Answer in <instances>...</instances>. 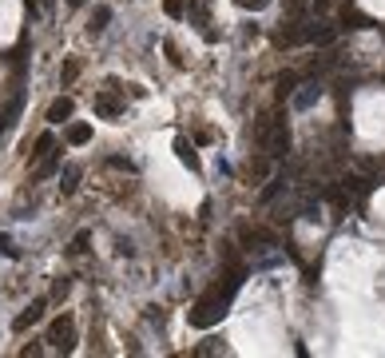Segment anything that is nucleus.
<instances>
[{"label": "nucleus", "instance_id": "obj_1", "mask_svg": "<svg viewBox=\"0 0 385 358\" xmlns=\"http://www.w3.org/2000/svg\"><path fill=\"white\" fill-rule=\"evenodd\" d=\"M226 307H230V299H226L219 287H210V291H203L199 299H195V307L187 310V319H191V326H199V330H207V326L223 323Z\"/></svg>", "mask_w": 385, "mask_h": 358}, {"label": "nucleus", "instance_id": "obj_2", "mask_svg": "<svg viewBox=\"0 0 385 358\" xmlns=\"http://www.w3.org/2000/svg\"><path fill=\"white\" fill-rule=\"evenodd\" d=\"M48 342L56 346V350H64V355H68V350L76 346V323H72L68 314H64V319H56V323L48 326Z\"/></svg>", "mask_w": 385, "mask_h": 358}, {"label": "nucleus", "instance_id": "obj_3", "mask_svg": "<svg viewBox=\"0 0 385 358\" xmlns=\"http://www.w3.org/2000/svg\"><path fill=\"white\" fill-rule=\"evenodd\" d=\"M44 307H48V299H32V303H28V307H24V310L17 314V323H12V330H17V335H24L28 326H36L40 319H44Z\"/></svg>", "mask_w": 385, "mask_h": 358}, {"label": "nucleus", "instance_id": "obj_4", "mask_svg": "<svg viewBox=\"0 0 385 358\" xmlns=\"http://www.w3.org/2000/svg\"><path fill=\"white\" fill-rule=\"evenodd\" d=\"M96 115H103V120H119V115H124V100L115 96V92H99L96 96Z\"/></svg>", "mask_w": 385, "mask_h": 358}, {"label": "nucleus", "instance_id": "obj_5", "mask_svg": "<svg viewBox=\"0 0 385 358\" xmlns=\"http://www.w3.org/2000/svg\"><path fill=\"white\" fill-rule=\"evenodd\" d=\"M108 24H112V4H96L92 17H88V36H99Z\"/></svg>", "mask_w": 385, "mask_h": 358}, {"label": "nucleus", "instance_id": "obj_6", "mask_svg": "<svg viewBox=\"0 0 385 358\" xmlns=\"http://www.w3.org/2000/svg\"><path fill=\"white\" fill-rule=\"evenodd\" d=\"M72 112H76V104H72L68 96L52 100V104H48V124H68V120H72Z\"/></svg>", "mask_w": 385, "mask_h": 358}, {"label": "nucleus", "instance_id": "obj_7", "mask_svg": "<svg viewBox=\"0 0 385 358\" xmlns=\"http://www.w3.org/2000/svg\"><path fill=\"white\" fill-rule=\"evenodd\" d=\"M183 8H187L191 24H207V20H210V0H187Z\"/></svg>", "mask_w": 385, "mask_h": 358}, {"label": "nucleus", "instance_id": "obj_8", "mask_svg": "<svg viewBox=\"0 0 385 358\" xmlns=\"http://www.w3.org/2000/svg\"><path fill=\"white\" fill-rule=\"evenodd\" d=\"M318 100H322V88L314 84V88H306V92H298V96H294V108H298V112H306V108H314Z\"/></svg>", "mask_w": 385, "mask_h": 358}, {"label": "nucleus", "instance_id": "obj_9", "mask_svg": "<svg viewBox=\"0 0 385 358\" xmlns=\"http://www.w3.org/2000/svg\"><path fill=\"white\" fill-rule=\"evenodd\" d=\"M175 151H179V160L187 163V167H191V171H199V156H195V147L187 144V140H183V135H179V140H175Z\"/></svg>", "mask_w": 385, "mask_h": 358}, {"label": "nucleus", "instance_id": "obj_10", "mask_svg": "<svg viewBox=\"0 0 385 358\" xmlns=\"http://www.w3.org/2000/svg\"><path fill=\"white\" fill-rule=\"evenodd\" d=\"M88 140H92V128H88V124H72V128H68V144H88Z\"/></svg>", "mask_w": 385, "mask_h": 358}, {"label": "nucleus", "instance_id": "obj_11", "mask_svg": "<svg viewBox=\"0 0 385 358\" xmlns=\"http://www.w3.org/2000/svg\"><path fill=\"white\" fill-rule=\"evenodd\" d=\"M76 76H80V60H68V64L60 68V84H64V88H72V84H76Z\"/></svg>", "mask_w": 385, "mask_h": 358}, {"label": "nucleus", "instance_id": "obj_12", "mask_svg": "<svg viewBox=\"0 0 385 358\" xmlns=\"http://www.w3.org/2000/svg\"><path fill=\"white\" fill-rule=\"evenodd\" d=\"M76 183H80V167H68L64 183H60V196H72V191H76Z\"/></svg>", "mask_w": 385, "mask_h": 358}, {"label": "nucleus", "instance_id": "obj_13", "mask_svg": "<svg viewBox=\"0 0 385 358\" xmlns=\"http://www.w3.org/2000/svg\"><path fill=\"white\" fill-rule=\"evenodd\" d=\"M56 163H60V156H56V151H48V156H44V163L36 167V176H32V179H44V176H52V171H56Z\"/></svg>", "mask_w": 385, "mask_h": 358}, {"label": "nucleus", "instance_id": "obj_14", "mask_svg": "<svg viewBox=\"0 0 385 358\" xmlns=\"http://www.w3.org/2000/svg\"><path fill=\"white\" fill-rule=\"evenodd\" d=\"M52 147H56V140H52L48 131H44V135H40V140H36V151H32V160H44V156H48Z\"/></svg>", "mask_w": 385, "mask_h": 358}, {"label": "nucleus", "instance_id": "obj_15", "mask_svg": "<svg viewBox=\"0 0 385 358\" xmlns=\"http://www.w3.org/2000/svg\"><path fill=\"white\" fill-rule=\"evenodd\" d=\"M282 187H286V183H282V179H270V183H266V187H262V203H270V199L278 196V191H282Z\"/></svg>", "mask_w": 385, "mask_h": 358}, {"label": "nucleus", "instance_id": "obj_16", "mask_svg": "<svg viewBox=\"0 0 385 358\" xmlns=\"http://www.w3.org/2000/svg\"><path fill=\"white\" fill-rule=\"evenodd\" d=\"M0 251H4V255H8V259H17V255H20V247L12 243V239H8V235H0Z\"/></svg>", "mask_w": 385, "mask_h": 358}, {"label": "nucleus", "instance_id": "obj_17", "mask_svg": "<svg viewBox=\"0 0 385 358\" xmlns=\"http://www.w3.org/2000/svg\"><path fill=\"white\" fill-rule=\"evenodd\" d=\"M163 52H167V56H171V64H183V56H179V48H175V40H163Z\"/></svg>", "mask_w": 385, "mask_h": 358}, {"label": "nucleus", "instance_id": "obj_18", "mask_svg": "<svg viewBox=\"0 0 385 358\" xmlns=\"http://www.w3.org/2000/svg\"><path fill=\"white\" fill-rule=\"evenodd\" d=\"M270 0H239V8H246V12H262Z\"/></svg>", "mask_w": 385, "mask_h": 358}, {"label": "nucleus", "instance_id": "obj_19", "mask_svg": "<svg viewBox=\"0 0 385 358\" xmlns=\"http://www.w3.org/2000/svg\"><path fill=\"white\" fill-rule=\"evenodd\" d=\"M219 350H223V346H219V339H207L199 350H195V355H219Z\"/></svg>", "mask_w": 385, "mask_h": 358}, {"label": "nucleus", "instance_id": "obj_20", "mask_svg": "<svg viewBox=\"0 0 385 358\" xmlns=\"http://www.w3.org/2000/svg\"><path fill=\"white\" fill-rule=\"evenodd\" d=\"M278 88H282V96H290V92L298 88V76H282V80H278Z\"/></svg>", "mask_w": 385, "mask_h": 358}, {"label": "nucleus", "instance_id": "obj_21", "mask_svg": "<svg viewBox=\"0 0 385 358\" xmlns=\"http://www.w3.org/2000/svg\"><path fill=\"white\" fill-rule=\"evenodd\" d=\"M183 4H187V0H163V8H167L171 17H179V12H183Z\"/></svg>", "mask_w": 385, "mask_h": 358}, {"label": "nucleus", "instance_id": "obj_22", "mask_svg": "<svg viewBox=\"0 0 385 358\" xmlns=\"http://www.w3.org/2000/svg\"><path fill=\"white\" fill-rule=\"evenodd\" d=\"M68 287H72L68 279H56V287H52V294H56V299H64V294H68Z\"/></svg>", "mask_w": 385, "mask_h": 358}, {"label": "nucleus", "instance_id": "obj_23", "mask_svg": "<svg viewBox=\"0 0 385 358\" xmlns=\"http://www.w3.org/2000/svg\"><path fill=\"white\" fill-rule=\"evenodd\" d=\"M83 247H88V231H80V235H76V243H72V251H76V255H80Z\"/></svg>", "mask_w": 385, "mask_h": 358}, {"label": "nucleus", "instance_id": "obj_24", "mask_svg": "<svg viewBox=\"0 0 385 358\" xmlns=\"http://www.w3.org/2000/svg\"><path fill=\"white\" fill-rule=\"evenodd\" d=\"M286 4H290V8H302L306 0H286Z\"/></svg>", "mask_w": 385, "mask_h": 358}, {"label": "nucleus", "instance_id": "obj_25", "mask_svg": "<svg viewBox=\"0 0 385 358\" xmlns=\"http://www.w3.org/2000/svg\"><path fill=\"white\" fill-rule=\"evenodd\" d=\"M68 4H83V0H68Z\"/></svg>", "mask_w": 385, "mask_h": 358}]
</instances>
